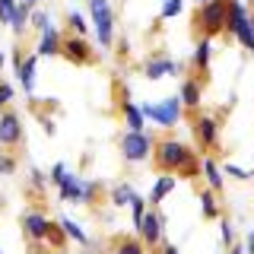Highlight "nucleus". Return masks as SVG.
<instances>
[{
	"label": "nucleus",
	"instance_id": "1",
	"mask_svg": "<svg viewBox=\"0 0 254 254\" xmlns=\"http://www.w3.org/2000/svg\"><path fill=\"white\" fill-rule=\"evenodd\" d=\"M153 162H156V169H159V172L178 175V178H197V175L203 172L200 159L190 153V146H185V143H181V140H175V137L156 140Z\"/></svg>",
	"mask_w": 254,
	"mask_h": 254
},
{
	"label": "nucleus",
	"instance_id": "2",
	"mask_svg": "<svg viewBox=\"0 0 254 254\" xmlns=\"http://www.w3.org/2000/svg\"><path fill=\"white\" fill-rule=\"evenodd\" d=\"M229 6H232V0H210V3L197 6L194 10V29L200 32V38H216L226 32Z\"/></svg>",
	"mask_w": 254,
	"mask_h": 254
},
{
	"label": "nucleus",
	"instance_id": "3",
	"mask_svg": "<svg viewBox=\"0 0 254 254\" xmlns=\"http://www.w3.org/2000/svg\"><path fill=\"white\" fill-rule=\"evenodd\" d=\"M58 188H61V200H76V203H95V197L102 190L95 181L76 178V175H64V181Z\"/></svg>",
	"mask_w": 254,
	"mask_h": 254
},
{
	"label": "nucleus",
	"instance_id": "4",
	"mask_svg": "<svg viewBox=\"0 0 254 254\" xmlns=\"http://www.w3.org/2000/svg\"><path fill=\"white\" fill-rule=\"evenodd\" d=\"M89 6H92V26L102 48H111L115 45V16H111L108 0H89Z\"/></svg>",
	"mask_w": 254,
	"mask_h": 254
},
{
	"label": "nucleus",
	"instance_id": "5",
	"mask_svg": "<svg viewBox=\"0 0 254 254\" xmlns=\"http://www.w3.org/2000/svg\"><path fill=\"white\" fill-rule=\"evenodd\" d=\"M153 149H156V140L146 137L143 130H127L121 137V156L127 162H143V159H149Z\"/></svg>",
	"mask_w": 254,
	"mask_h": 254
},
{
	"label": "nucleus",
	"instance_id": "6",
	"mask_svg": "<svg viewBox=\"0 0 254 254\" xmlns=\"http://www.w3.org/2000/svg\"><path fill=\"white\" fill-rule=\"evenodd\" d=\"M140 111H143V118H153V121H159L162 127H172V124H178L185 105H181V95H172V99L159 102V105H143Z\"/></svg>",
	"mask_w": 254,
	"mask_h": 254
},
{
	"label": "nucleus",
	"instance_id": "7",
	"mask_svg": "<svg viewBox=\"0 0 254 254\" xmlns=\"http://www.w3.org/2000/svg\"><path fill=\"white\" fill-rule=\"evenodd\" d=\"M194 140H197V146H200L203 153L216 149L219 146V124H216V118L197 115L194 118Z\"/></svg>",
	"mask_w": 254,
	"mask_h": 254
},
{
	"label": "nucleus",
	"instance_id": "8",
	"mask_svg": "<svg viewBox=\"0 0 254 254\" xmlns=\"http://www.w3.org/2000/svg\"><path fill=\"white\" fill-rule=\"evenodd\" d=\"M61 58H67L70 64H92L95 61V51L89 45H86V38L83 35H67L64 38V48H61Z\"/></svg>",
	"mask_w": 254,
	"mask_h": 254
},
{
	"label": "nucleus",
	"instance_id": "9",
	"mask_svg": "<svg viewBox=\"0 0 254 254\" xmlns=\"http://www.w3.org/2000/svg\"><path fill=\"white\" fill-rule=\"evenodd\" d=\"M19 143H22L19 115H16V111H3V115H0V146L13 149V146H19Z\"/></svg>",
	"mask_w": 254,
	"mask_h": 254
},
{
	"label": "nucleus",
	"instance_id": "10",
	"mask_svg": "<svg viewBox=\"0 0 254 254\" xmlns=\"http://www.w3.org/2000/svg\"><path fill=\"white\" fill-rule=\"evenodd\" d=\"M48 226H51V219H48L42 210H29L26 216H22V232H26V238H29V242H35V245L45 242Z\"/></svg>",
	"mask_w": 254,
	"mask_h": 254
},
{
	"label": "nucleus",
	"instance_id": "11",
	"mask_svg": "<svg viewBox=\"0 0 254 254\" xmlns=\"http://www.w3.org/2000/svg\"><path fill=\"white\" fill-rule=\"evenodd\" d=\"M140 238L149 245V248H159V242H162V219H159L156 210H146V216L140 222Z\"/></svg>",
	"mask_w": 254,
	"mask_h": 254
},
{
	"label": "nucleus",
	"instance_id": "12",
	"mask_svg": "<svg viewBox=\"0 0 254 254\" xmlns=\"http://www.w3.org/2000/svg\"><path fill=\"white\" fill-rule=\"evenodd\" d=\"M200 102H203V83L197 76H188L181 83V105L194 111V108H200Z\"/></svg>",
	"mask_w": 254,
	"mask_h": 254
},
{
	"label": "nucleus",
	"instance_id": "13",
	"mask_svg": "<svg viewBox=\"0 0 254 254\" xmlns=\"http://www.w3.org/2000/svg\"><path fill=\"white\" fill-rule=\"evenodd\" d=\"M13 61H16V76H19L22 89L32 92V89H35V58H22V54L16 51Z\"/></svg>",
	"mask_w": 254,
	"mask_h": 254
},
{
	"label": "nucleus",
	"instance_id": "14",
	"mask_svg": "<svg viewBox=\"0 0 254 254\" xmlns=\"http://www.w3.org/2000/svg\"><path fill=\"white\" fill-rule=\"evenodd\" d=\"M190 67H194L197 79L206 86V67H210V38H200L194 48V61H190Z\"/></svg>",
	"mask_w": 254,
	"mask_h": 254
},
{
	"label": "nucleus",
	"instance_id": "15",
	"mask_svg": "<svg viewBox=\"0 0 254 254\" xmlns=\"http://www.w3.org/2000/svg\"><path fill=\"white\" fill-rule=\"evenodd\" d=\"M143 73H146L149 79H162V76L178 73V64H175L172 58H153L146 67H143Z\"/></svg>",
	"mask_w": 254,
	"mask_h": 254
},
{
	"label": "nucleus",
	"instance_id": "16",
	"mask_svg": "<svg viewBox=\"0 0 254 254\" xmlns=\"http://www.w3.org/2000/svg\"><path fill=\"white\" fill-rule=\"evenodd\" d=\"M175 185H178V178H175V175H169V172H162V175H159V178H156V185H153V194H149V203H162L165 200V197H169L172 194V188Z\"/></svg>",
	"mask_w": 254,
	"mask_h": 254
},
{
	"label": "nucleus",
	"instance_id": "17",
	"mask_svg": "<svg viewBox=\"0 0 254 254\" xmlns=\"http://www.w3.org/2000/svg\"><path fill=\"white\" fill-rule=\"evenodd\" d=\"M64 48V35L58 29H48L42 32V42H38V54H45V58H54V54H61Z\"/></svg>",
	"mask_w": 254,
	"mask_h": 254
},
{
	"label": "nucleus",
	"instance_id": "18",
	"mask_svg": "<svg viewBox=\"0 0 254 254\" xmlns=\"http://www.w3.org/2000/svg\"><path fill=\"white\" fill-rule=\"evenodd\" d=\"M115 254H153V248H149L143 238H130V235H121L115 242Z\"/></svg>",
	"mask_w": 254,
	"mask_h": 254
},
{
	"label": "nucleus",
	"instance_id": "19",
	"mask_svg": "<svg viewBox=\"0 0 254 254\" xmlns=\"http://www.w3.org/2000/svg\"><path fill=\"white\" fill-rule=\"evenodd\" d=\"M245 19H248V10H245L238 0H232V6H229V19H226V32H222V35H226V38H235L238 26H242Z\"/></svg>",
	"mask_w": 254,
	"mask_h": 254
},
{
	"label": "nucleus",
	"instance_id": "20",
	"mask_svg": "<svg viewBox=\"0 0 254 254\" xmlns=\"http://www.w3.org/2000/svg\"><path fill=\"white\" fill-rule=\"evenodd\" d=\"M121 115H124V121L130 130H143V111L133 105V102H127V95L121 99Z\"/></svg>",
	"mask_w": 254,
	"mask_h": 254
},
{
	"label": "nucleus",
	"instance_id": "21",
	"mask_svg": "<svg viewBox=\"0 0 254 254\" xmlns=\"http://www.w3.org/2000/svg\"><path fill=\"white\" fill-rule=\"evenodd\" d=\"M200 213L203 219H219V203H216V190L213 188H206L200 194Z\"/></svg>",
	"mask_w": 254,
	"mask_h": 254
},
{
	"label": "nucleus",
	"instance_id": "22",
	"mask_svg": "<svg viewBox=\"0 0 254 254\" xmlns=\"http://www.w3.org/2000/svg\"><path fill=\"white\" fill-rule=\"evenodd\" d=\"M203 175H206V185L219 194V190H222V169L213 162V159H203Z\"/></svg>",
	"mask_w": 254,
	"mask_h": 254
},
{
	"label": "nucleus",
	"instance_id": "23",
	"mask_svg": "<svg viewBox=\"0 0 254 254\" xmlns=\"http://www.w3.org/2000/svg\"><path fill=\"white\" fill-rule=\"evenodd\" d=\"M235 38H238V42H242L245 48H248V51H254V19H251V16L242 22V26H238Z\"/></svg>",
	"mask_w": 254,
	"mask_h": 254
},
{
	"label": "nucleus",
	"instance_id": "24",
	"mask_svg": "<svg viewBox=\"0 0 254 254\" xmlns=\"http://www.w3.org/2000/svg\"><path fill=\"white\" fill-rule=\"evenodd\" d=\"M133 197H137V194H133L130 185H118L115 190H111V203H115V206H130Z\"/></svg>",
	"mask_w": 254,
	"mask_h": 254
},
{
	"label": "nucleus",
	"instance_id": "25",
	"mask_svg": "<svg viewBox=\"0 0 254 254\" xmlns=\"http://www.w3.org/2000/svg\"><path fill=\"white\" fill-rule=\"evenodd\" d=\"M64 238H67V232H64V226H61V222H51V226H48V235H45V242L51 245V248H58V251H61Z\"/></svg>",
	"mask_w": 254,
	"mask_h": 254
},
{
	"label": "nucleus",
	"instance_id": "26",
	"mask_svg": "<svg viewBox=\"0 0 254 254\" xmlns=\"http://www.w3.org/2000/svg\"><path fill=\"white\" fill-rule=\"evenodd\" d=\"M61 226H64V232H67V238H73V242H79V245H86L89 238H86V232L76 226L73 219H61Z\"/></svg>",
	"mask_w": 254,
	"mask_h": 254
},
{
	"label": "nucleus",
	"instance_id": "27",
	"mask_svg": "<svg viewBox=\"0 0 254 254\" xmlns=\"http://www.w3.org/2000/svg\"><path fill=\"white\" fill-rule=\"evenodd\" d=\"M67 26H70V32H73V35H86V29H89V26H86V19H83L76 10L67 13Z\"/></svg>",
	"mask_w": 254,
	"mask_h": 254
},
{
	"label": "nucleus",
	"instance_id": "28",
	"mask_svg": "<svg viewBox=\"0 0 254 254\" xmlns=\"http://www.w3.org/2000/svg\"><path fill=\"white\" fill-rule=\"evenodd\" d=\"M16 10H19V0H0V22H13Z\"/></svg>",
	"mask_w": 254,
	"mask_h": 254
},
{
	"label": "nucleus",
	"instance_id": "29",
	"mask_svg": "<svg viewBox=\"0 0 254 254\" xmlns=\"http://www.w3.org/2000/svg\"><path fill=\"white\" fill-rule=\"evenodd\" d=\"M130 210H133V226H140L143 216H146V200H143V197H133V200H130Z\"/></svg>",
	"mask_w": 254,
	"mask_h": 254
},
{
	"label": "nucleus",
	"instance_id": "30",
	"mask_svg": "<svg viewBox=\"0 0 254 254\" xmlns=\"http://www.w3.org/2000/svg\"><path fill=\"white\" fill-rule=\"evenodd\" d=\"M222 175H229V178H238V181H248V178H251V172L238 169V165H232V162H226V165H222Z\"/></svg>",
	"mask_w": 254,
	"mask_h": 254
},
{
	"label": "nucleus",
	"instance_id": "31",
	"mask_svg": "<svg viewBox=\"0 0 254 254\" xmlns=\"http://www.w3.org/2000/svg\"><path fill=\"white\" fill-rule=\"evenodd\" d=\"M48 22H51V19H48V13H45V10H32V26H35L38 32H48V29H51Z\"/></svg>",
	"mask_w": 254,
	"mask_h": 254
},
{
	"label": "nucleus",
	"instance_id": "32",
	"mask_svg": "<svg viewBox=\"0 0 254 254\" xmlns=\"http://www.w3.org/2000/svg\"><path fill=\"white\" fill-rule=\"evenodd\" d=\"M181 3H185V0H165V3H162V19L178 16V13H181Z\"/></svg>",
	"mask_w": 254,
	"mask_h": 254
},
{
	"label": "nucleus",
	"instance_id": "33",
	"mask_svg": "<svg viewBox=\"0 0 254 254\" xmlns=\"http://www.w3.org/2000/svg\"><path fill=\"white\" fill-rule=\"evenodd\" d=\"M13 172H16V159L0 153V175H13Z\"/></svg>",
	"mask_w": 254,
	"mask_h": 254
},
{
	"label": "nucleus",
	"instance_id": "34",
	"mask_svg": "<svg viewBox=\"0 0 254 254\" xmlns=\"http://www.w3.org/2000/svg\"><path fill=\"white\" fill-rule=\"evenodd\" d=\"M13 102V89L6 83H0V105H10Z\"/></svg>",
	"mask_w": 254,
	"mask_h": 254
},
{
	"label": "nucleus",
	"instance_id": "35",
	"mask_svg": "<svg viewBox=\"0 0 254 254\" xmlns=\"http://www.w3.org/2000/svg\"><path fill=\"white\" fill-rule=\"evenodd\" d=\"M222 242H226V245H232V242H235V229L229 226V222H222Z\"/></svg>",
	"mask_w": 254,
	"mask_h": 254
},
{
	"label": "nucleus",
	"instance_id": "36",
	"mask_svg": "<svg viewBox=\"0 0 254 254\" xmlns=\"http://www.w3.org/2000/svg\"><path fill=\"white\" fill-rule=\"evenodd\" d=\"M64 175H67V169H64V165H54V169H51V181H54V185H61Z\"/></svg>",
	"mask_w": 254,
	"mask_h": 254
},
{
	"label": "nucleus",
	"instance_id": "37",
	"mask_svg": "<svg viewBox=\"0 0 254 254\" xmlns=\"http://www.w3.org/2000/svg\"><path fill=\"white\" fill-rule=\"evenodd\" d=\"M245 248H248V254H254V232L248 235V242H245Z\"/></svg>",
	"mask_w": 254,
	"mask_h": 254
},
{
	"label": "nucleus",
	"instance_id": "38",
	"mask_svg": "<svg viewBox=\"0 0 254 254\" xmlns=\"http://www.w3.org/2000/svg\"><path fill=\"white\" fill-rule=\"evenodd\" d=\"M162 254H181V251L175 248V245H165V248H162Z\"/></svg>",
	"mask_w": 254,
	"mask_h": 254
},
{
	"label": "nucleus",
	"instance_id": "39",
	"mask_svg": "<svg viewBox=\"0 0 254 254\" xmlns=\"http://www.w3.org/2000/svg\"><path fill=\"white\" fill-rule=\"evenodd\" d=\"M229 254H248V248H242V245H235V248L229 251Z\"/></svg>",
	"mask_w": 254,
	"mask_h": 254
},
{
	"label": "nucleus",
	"instance_id": "40",
	"mask_svg": "<svg viewBox=\"0 0 254 254\" xmlns=\"http://www.w3.org/2000/svg\"><path fill=\"white\" fill-rule=\"evenodd\" d=\"M19 3H26L29 10H35V3H38V0H19Z\"/></svg>",
	"mask_w": 254,
	"mask_h": 254
},
{
	"label": "nucleus",
	"instance_id": "41",
	"mask_svg": "<svg viewBox=\"0 0 254 254\" xmlns=\"http://www.w3.org/2000/svg\"><path fill=\"white\" fill-rule=\"evenodd\" d=\"M3 64H6V58H3V51H0V70H3Z\"/></svg>",
	"mask_w": 254,
	"mask_h": 254
},
{
	"label": "nucleus",
	"instance_id": "42",
	"mask_svg": "<svg viewBox=\"0 0 254 254\" xmlns=\"http://www.w3.org/2000/svg\"><path fill=\"white\" fill-rule=\"evenodd\" d=\"M200 3H210V0H197V6H200Z\"/></svg>",
	"mask_w": 254,
	"mask_h": 254
},
{
	"label": "nucleus",
	"instance_id": "43",
	"mask_svg": "<svg viewBox=\"0 0 254 254\" xmlns=\"http://www.w3.org/2000/svg\"><path fill=\"white\" fill-rule=\"evenodd\" d=\"M0 254H3V251H0Z\"/></svg>",
	"mask_w": 254,
	"mask_h": 254
}]
</instances>
